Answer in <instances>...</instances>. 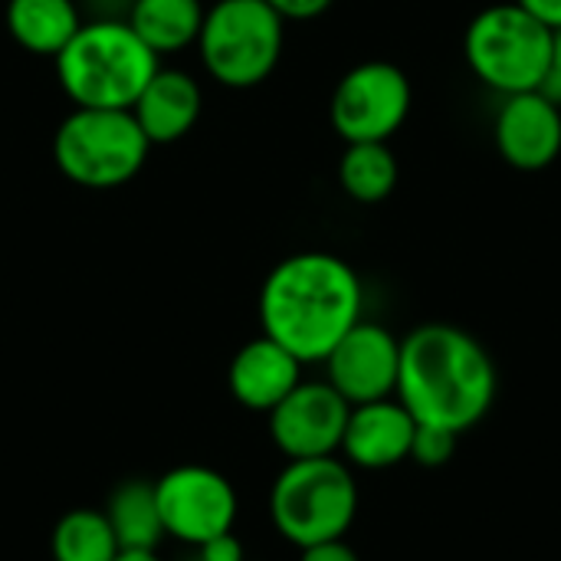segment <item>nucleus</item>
<instances>
[{
  "mask_svg": "<svg viewBox=\"0 0 561 561\" xmlns=\"http://www.w3.org/2000/svg\"><path fill=\"white\" fill-rule=\"evenodd\" d=\"M417 421L401 401H371L355 404L348 411V424L342 434V454L358 470H391L411 457Z\"/></svg>",
  "mask_w": 561,
  "mask_h": 561,
  "instance_id": "obj_13",
  "label": "nucleus"
},
{
  "mask_svg": "<svg viewBox=\"0 0 561 561\" xmlns=\"http://www.w3.org/2000/svg\"><path fill=\"white\" fill-rule=\"evenodd\" d=\"M194 561H243V546L233 533L217 536L194 549Z\"/></svg>",
  "mask_w": 561,
  "mask_h": 561,
  "instance_id": "obj_23",
  "label": "nucleus"
},
{
  "mask_svg": "<svg viewBox=\"0 0 561 561\" xmlns=\"http://www.w3.org/2000/svg\"><path fill=\"white\" fill-rule=\"evenodd\" d=\"M299 552H302L299 561H362L345 539H329V542H319V546H309Z\"/></svg>",
  "mask_w": 561,
  "mask_h": 561,
  "instance_id": "obj_24",
  "label": "nucleus"
},
{
  "mask_svg": "<svg viewBox=\"0 0 561 561\" xmlns=\"http://www.w3.org/2000/svg\"><path fill=\"white\" fill-rule=\"evenodd\" d=\"M552 49L556 30L542 26L513 0L480 10L463 33V56L470 72L503 95L546 89Z\"/></svg>",
  "mask_w": 561,
  "mask_h": 561,
  "instance_id": "obj_5",
  "label": "nucleus"
},
{
  "mask_svg": "<svg viewBox=\"0 0 561 561\" xmlns=\"http://www.w3.org/2000/svg\"><path fill=\"white\" fill-rule=\"evenodd\" d=\"M500 158L516 171H542L561 154V105L549 92L506 95L493 125Z\"/></svg>",
  "mask_w": 561,
  "mask_h": 561,
  "instance_id": "obj_12",
  "label": "nucleus"
},
{
  "mask_svg": "<svg viewBox=\"0 0 561 561\" xmlns=\"http://www.w3.org/2000/svg\"><path fill=\"white\" fill-rule=\"evenodd\" d=\"M204 108V92L201 82L171 66H158V72L145 82L138 99L131 102V115L145 138L154 145H174L181 141L201 118Z\"/></svg>",
  "mask_w": 561,
  "mask_h": 561,
  "instance_id": "obj_15",
  "label": "nucleus"
},
{
  "mask_svg": "<svg viewBox=\"0 0 561 561\" xmlns=\"http://www.w3.org/2000/svg\"><path fill=\"white\" fill-rule=\"evenodd\" d=\"M516 7H523L529 16H536L542 26L561 30V0H513Z\"/></svg>",
  "mask_w": 561,
  "mask_h": 561,
  "instance_id": "obj_25",
  "label": "nucleus"
},
{
  "mask_svg": "<svg viewBox=\"0 0 561 561\" xmlns=\"http://www.w3.org/2000/svg\"><path fill=\"white\" fill-rule=\"evenodd\" d=\"M352 404L329 381H299L266 417L270 437L286 460L335 457Z\"/></svg>",
  "mask_w": 561,
  "mask_h": 561,
  "instance_id": "obj_10",
  "label": "nucleus"
},
{
  "mask_svg": "<svg viewBox=\"0 0 561 561\" xmlns=\"http://www.w3.org/2000/svg\"><path fill=\"white\" fill-rule=\"evenodd\" d=\"M325 381L355 408L385 401L398 391L401 339L378 322H355L325 355Z\"/></svg>",
  "mask_w": 561,
  "mask_h": 561,
  "instance_id": "obj_11",
  "label": "nucleus"
},
{
  "mask_svg": "<svg viewBox=\"0 0 561 561\" xmlns=\"http://www.w3.org/2000/svg\"><path fill=\"white\" fill-rule=\"evenodd\" d=\"M302 381V362L270 335L250 339L227 368V388L247 411L270 414Z\"/></svg>",
  "mask_w": 561,
  "mask_h": 561,
  "instance_id": "obj_14",
  "label": "nucleus"
},
{
  "mask_svg": "<svg viewBox=\"0 0 561 561\" xmlns=\"http://www.w3.org/2000/svg\"><path fill=\"white\" fill-rule=\"evenodd\" d=\"M102 513H105L122 552H158V546L168 539L151 480L118 483Z\"/></svg>",
  "mask_w": 561,
  "mask_h": 561,
  "instance_id": "obj_18",
  "label": "nucleus"
},
{
  "mask_svg": "<svg viewBox=\"0 0 561 561\" xmlns=\"http://www.w3.org/2000/svg\"><path fill=\"white\" fill-rule=\"evenodd\" d=\"M339 184L358 204H381L398 187V158L388 141H352L339 161Z\"/></svg>",
  "mask_w": 561,
  "mask_h": 561,
  "instance_id": "obj_19",
  "label": "nucleus"
},
{
  "mask_svg": "<svg viewBox=\"0 0 561 561\" xmlns=\"http://www.w3.org/2000/svg\"><path fill=\"white\" fill-rule=\"evenodd\" d=\"M82 26L76 0H7V30L33 56L56 59Z\"/></svg>",
  "mask_w": 561,
  "mask_h": 561,
  "instance_id": "obj_16",
  "label": "nucleus"
},
{
  "mask_svg": "<svg viewBox=\"0 0 561 561\" xmlns=\"http://www.w3.org/2000/svg\"><path fill=\"white\" fill-rule=\"evenodd\" d=\"M411 112V79L388 59H368L352 66L329 102L332 128L345 145L388 141Z\"/></svg>",
  "mask_w": 561,
  "mask_h": 561,
  "instance_id": "obj_8",
  "label": "nucleus"
},
{
  "mask_svg": "<svg viewBox=\"0 0 561 561\" xmlns=\"http://www.w3.org/2000/svg\"><path fill=\"white\" fill-rule=\"evenodd\" d=\"M56 79L76 108H131L161 59L128 20H92L53 59Z\"/></svg>",
  "mask_w": 561,
  "mask_h": 561,
  "instance_id": "obj_3",
  "label": "nucleus"
},
{
  "mask_svg": "<svg viewBox=\"0 0 561 561\" xmlns=\"http://www.w3.org/2000/svg\"><path fill=\"white\" fill-rule=\"evenodd\" d=\"M542 92H549L556 102L561 105V30H556V49H552V69H549V82H546V89Z\"/></svg>",
  "mask_w": 561,
  "mask_h": 561,
  "instance_id": "obj_26",
  "label": "nucleus"
},
{
  "mask_svg": "<svg viewBox=\"0 0 561 561\" xmlns=\"http://www.w3.org/2000/svg\"><path fill=\"white\" fill-rule=\"evenodd\" d=\"M270 516L276 533L296 549L345 539L358 516L352 467L339 457L289 460L270 490Z\"/></svg>",
  "mask_w": 561,
  "mask_h": 561,
  "instance_id": "obj_4",
  "label": "nucleus"
},
{
  "mask_svg": "<svg viewBox=\"0 0 561 561\" xmlns=\"http://www.w3.org/2000/svg\"><path fill=\"white\" fill-rule=\"evenodd\" d=\"M266 3L283 16V23L316 20V16H322L332 7V0H266Z\"/></svg>",
  "mask_w": 561,
  "mask_h": 561,
  "instance_id": "obj_22",
  "label": "nucleus"
},
{
  "mask_svg": "<svg viewBox=\"0 0 561 561\" xmlns=\"http://www.w3.org/2000/svg\"><path fill=\"white\" fill-rule=\"evenodd\" d=\"M151 141L128 108H72L53 131L59 174L85 191H112L138 178Z\"/></svg>",
  "mask_w": 561,
  "mask_h": 561,
  "instance_id": "obj_6",
  "label": "nucleus"
},
{
  "mask_svg": "<svg viewBox=\"0 0 561 561\" xmlns=\"http://www.w3.org/2000/svg\"><path fill=\"white\" fill-rule=\"evenodd\" d=\"M112 561H161L158 552H118Z\"/></svg>",
  "mask_w": 561,
  "mask_h": 561,
  "instance_id": "obj_27",
  "label": "nucleus"
},
{
  "mask_svg": "<svg viewBox=\"0 0 561 561\" xmlns=\"http://www.w3.org/2000/svg\"><path fill=\"white\" fill-rule=\"evenodd\" d=\"M283 43L286 23L266 0H210L194 46L214 82L253 89L279 66Z\"/></svg>",
  "mask_w": 561,
  "mask_h": 561,
  "instance_id": "obj_7",
  "label": "nucleus"
},
{
  "mask_svg": "<svg viewBox=\"0 0 561 561\" xmlns=\"http://www.w3.org/2000/svg\"><path fill=\"white\" fill-rule=\"evenodd\" d=\"M53 561H112L122 549L102 510H69L49 536Z\"/></svg>",
  "mask_w": 561,
  "mask_h": 561,
  "instance_id": "obj_20",
  "label": "nucleus"
},
{
  "mask_svg": "<svg viewBox=\"0 0 561 561\" xmlns=\"http://www.w3.org/2000/svg\"><path fill=\"white\" fill-rule=\"evenodd\" d=\"M362 279L335 253L306 250L279 260L260 289L263 335L302 365L325 362L339 339L362 322Z\"/></svg>",
  "mask_w": 561,
  "mask_h": 561,
  "instance_id": "obj_1",
  "label": "nucleus"
},
{
  "mask_svg": "<svg viewBox=\"0 0 561 561\" xmlns=\"http://www.w3.org/2000/svg\"><path fill=\"white\" fill-rule=\"evenodd\" d=\"M394 394L417 424L463 434L493 408L496 365L470 332L447 322H427L401 339Z\"/></svg>",
  "mask_w": 561,
  "mask_h": 561,
  "instance_id": "obj_2",
  "label": "nucleus"
},
{
  "mask_svg": "<svg viewBox=\"0 0 561 561\" xmlns=\"http://www.w3.org/2000/svg\"><path fill=\"white\" fill-rule=\"evenodd\" d=\"M457 440H460L457 431H447V427H437V424H417L408 460H414V463H421L427 470L444 467L457 454Z\"/></svg>",
  "mask_w": 561,
  "mask_h": 561,
  "instance_id": "obj_21",
  "label": "nucleus"
},
{
  "mask_svg": "<svg viewBox=\"0 0 561 561\" xmlns=\"http://www.w3.org/2000/svg\"><path fill=\"white\" fill-rule=\"evenodd\" d=\"M154 496L164 536L191 549L233 533L240 513L233 483L204 463H181L168 470L154 480Z\"/></svg>",
  "mask_w": 561,
  "mask_h": 561,
  "instance_id": "obj_9",
  "label": "nucleus"
},
{
  "mask_svg": "<svg viewBox=\"0 0 561 561\" xmlns=\"http://www.w3.org/2000/svg\"><path fill=\"white\" fill-rule=\"evenodd\" d=\"M204 13V0H131L128 26L161 59L197 43Z\"/></svg>",
  "mask_w": 561,
  "mask_h": 561,
  "instance_id": "obj_17",
  "label": "nucleus"
}]
</instances>
